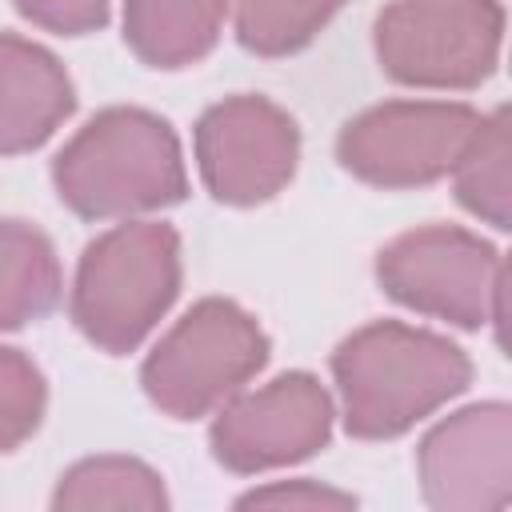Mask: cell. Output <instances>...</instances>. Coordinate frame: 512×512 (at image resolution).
<instances>
[{
	"mask_svg": "<svg viewBox=\"0 0 512 512\" xmlns=\"http://www.w3.org/2000/svg\"><path fill=\"white\" fill-rule=\"evenodd\" d=\"M56 300L60 260L52 240L24 220H0V332L48 316Z\"/></svg>",
	"mask_w": 512,
	"mask_h": 512,
	"instance_id": "obj_13",
	"label": "cell"
},
{
	"mask_svg": "<svg viewBox=\"0 0 512 512\" xmlns=\"http://www.w3.org/2000/svg\"><path fill=\"white\" fill-rule=\"evenodd\" d=\"M504 40L496 0H392L376 16V56L396 84L476 88Z\"/></svg>",
	"mask_w": 512,
	"mask_h": 512,
	"instance_id": "obj_6",
	"label": "cell"
},
{
	"mask_svg": "<svg viewBox=\"0 0 512 512\" xmlns=\"http://www.w3.org/2000/svg\"><path fill=\"white\" fill-rule=\"evenodd\" d=\"M508 156H512V140H508V108H496L488 120L476 124L472 140L464 144L460 160H456V200L488 220L492 228H508Z\"/></svg>",
	"mask_w": 512,
	"mask_h": 512,
	"instance_id": "obj_15",
	"label": "cell"
},
{
	"mask_svg": "<svg viewBox=\"0 0 512 512\" xmlns=\"http://www.w3.org/2000/svg\"><path fill=\"white\" fill-rule=\"evenodd\" d=\"M16 12L48 32L84 36L108 20V0H16Z\"/></svg>",
	"mask_w": 512,
	"mask_h": 512,
	"instance_id": "obj_18",
	"label": "cell"
},
{
	"mask_svg": "<svg viewBox=\"0 0 512 512\" xmlns=\"http://www.w3.org/2000/svg\"><path fill=\"white\" fill-rule=\"evenodd\" d=\"M60 200L84 220L140 216L188 192L172 128L144 108H104L52 160Z\"/></svg>",
	"mask_w": 512,
	"mask_h": 512,
	"instance_id": "obj_2",
	"label": "cell"
},
{
	"mask_svg": "<svg viewBox=\"0 0 512 512\" xmlns=\"http://www.w3.org/2000/svg\"><path fill=\"white\" fill-rule=\"evenodd\" d=\"M376 280L396 304L456 328L496 320L504 344V260L488 240L452 224L404 232L380 252Z\"/></svg>",
	"mask_w": 512,
	"mask_h": 512,
	"instance_id": "obj_5",
	"label": "cell"
},
{
	"mask_svg": "<svg viewBox=\"0 0 512 512\" xmlns=\"http://www.w3.org/2000/svg\"><path fill=\"white\" fill-rule=\"evenodd\" d=\"M268 360V336L232 300H200L176 328L148 352L140 384L148 400L176 416L196 420L232 400Z\"/></svg>",
	"mask_w": 512,
	"mask_h": 512,
	"instance_id": "obj_4",
	"label": "cell"
},
{
	"mask_svg": "<svg viewBox=\"0 0 512 512\" xmlns=\"http://www.w3.org/2000/svg\"><path fill=\"white\" fill-rule=\"evenodd\" d=\"M76 108L64 64L12 32H0V156L40 148Z\"/></svg>",
	"mask_w": 512,
	"mask_h": 512,
	"instance_id": "obj_11",
	"label": "cell"
},
{
	"mask_svg": "<svg viewBox=\"0 0 512 512\" xmlns=\"http://www.w3.org/2000/svg\"><path fill=\"white\" fill-rule=\"evenodd\" d=\"M480 116L448 100H388L340 128V164L376 188L432 184L456 168Z\"/></svg>",
	"mask_w": 512,
	"mask_h": 512,
	"instance_id": "obj_7",
	"label": "cell"
},
{
	"mask_svg": "<svg viewBox=\"0 0 512 512\" xmlns=\"http://www.w3.org/2000/svg\"><path fill=\"white\" fill-rule=\"evenodd\" d=\"M344 428L360 440H388L460 396L472 380L468 356L428 328L376 320L332 352Z\"/></svg>",
	"mask_w": 512,
	"mask_h": 512,
	"instance_id": "obj_1",
	"label": "cell"
},
{
	"mask_svg": "<svg viewBox=\"0 0 512 512\" xmlns=\"http://www.w3.org/2000/svg\"><path fill=\"white\" fill-rule=\"evenodd\" d=\"M300 128L264 96H228L196 124V164L208 192L248 208L272 200L296 172Z\"/></svg>",
	"mask_w": 512,
	"mask_h": 512,
	"instance_id": "obj_8",
	"label": "cell"
},
{
	"mask_svg": "<svg viewBox=\"0 0 512 512\" xmlns=\"http://www.w3.org/2000/svg\"><path fill=\"white\" fill-rule=\"evenodd\" d=\"M424 500L444 512H496L512 500V412L472 404L420 440Z\"/></svg>",
	"mask_w": 512,
	"mask_h": 512,
	"instance_id": "obj_10",
	"label": "cell"
},
{
	"mask_svg": "<svg viewBox=\"0 0 512 512\" xmlns=\"http://www.w3.org/2000/svg\"><path fill=\"white\" fill-rule=\"evenodd\" d=\"M52 508L60 512H92V508L160 512L168 508V492L160 476L132 456H92L60 476Z\"/></svg>",
	"mask_w": 512,
	"mask_h": 512,
	"instance_id": "obj_14",
	"label": "cell"
},
{
	"mask_svg": "<svg viewBox=\"0 0 512 512\" xmlns=\"http://www.w3.org/2000/svg\"><path fill=\"white\" fill-rule=\"evenodd\" d=\"M332 400L308 372L276 376L272 384L228 400L212 424V456L228 472H264L308 460L328 444Z\"/></svg>",
	"mask_w": 512,
	"mask_h": 512,
	"instance_id": "obj_9",
	"label": "cell"
},
{
	"mask_svg": "<svg viewBox=\"0 0 512 512\" xmlns=\"http://www.w3.org/2000/svg\"><path fill=\"white\" fill-rule=\"evenodd\" d=\"M224 0H124V40L152 68H184L212 52Z\"/></svg>",
	"mask_w": 512,
	"mask_h": 512,
	"instance_id": "obj_12",
	"label": "cell"
},
{
	"mask_svg": "<svg viewBox=\"0 0 512 512\" xmlns=\"http://www.w3.org/2000/svg\"><path fill=\"white\" fill-rule=\"evenodd\" d=\"M236 40L256 56H288L304 48L344 0H232Z\"/></svg>",
	"mask_w": 512,
	"mask_h": 512,
	"instance_id": "obj_16",
	"label": "cell"
},
{
	"mask_svg": "<svg viewBox=\"0 0 512 512\" xmlns=\"http://www.w3.org/2000/svg\"><path fill=\"white\" fill-rule=\"evenodd\" d=\"M180 292V236L172 224L136 220L96 236L76 268L72 320L104 352H132Z\"/></svg>",
	"mask_w": 512,
	"mask_h": 512,
	"instance_id": "obj_3",
	"label": "cell"
},
{
	"mask_svg": "<svg viewBox=\"0 0 512 512\" xmlns=\"http://www.w3.org/2000/svg\"><path fill=\"white\" fill-rule=\"evenodd\" d=\"M44 376L20 348H0V452L20 448L44 416Z\"/></svg>",
	"mask_w": 512,
	"mask_h": 512,
	"instance_id": "obj_17",
	"label": "cell"
},
{
	"mask_svg": "<svg viewBox=\"0 0 512 512\" xmlns=\"http://www.w3.org/2000/svg\"><path fill=\"white\" fill-rule=\"evenodd\" d=\"M356 496L312 484V480H288V484H268L236 500V508H352Z\"/></svg>",
	"mask_w": 512,
	"mask_h": 512,
	"instance_id": "obj_19",
	"label": "cell"
}]
</instances>
